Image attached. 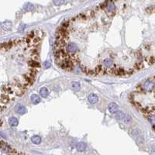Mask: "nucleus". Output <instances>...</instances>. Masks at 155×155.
I'll use <instances>...</instances> for the list:
<instances>
[{
	"mask_svg": "<svg viewBox=\"0 0 155 155\" xmlns=\"http://www.w3.org/2000/svg\"><path fill=\"white\" fill-rule=\"evenodd\" d=\"M154 81H155V76H154Z\"/></svg>",
	"mask_w": 155,
	"mask_h": 155,
	"instance_id": "cd10ccee",
	"label": "nucleus"
},
{
	"mask_svg": "<svg viewBox=\"0 0 155 155\" xmlns=\"http://www.w3.org/2000/svg\"><path fill=\"white\" fill-rule=\"evenodd\" d=\"M9 123L10 124V126L12 127H17L18 124H19V121H18L17 118L12 116L9 119Z\"/></svg>",
	"mask_w": 155,
	"mask_h": 155,
	"instance_id": "f8f14e48",
	"label": "nucleus"
},
{
	"mask_svg": "<svg viewBox=\"0 0 155 155\" xmlns=\"http://www.w3.org/2000/svg\"><path fill=\"white\" fill-rule=\"evenodd\" d=\"M143 65H144V62L143 61H139L137 63H136L134 65V71H138L140 70H141L143 68Z\"/></svg>",
	"mask_w": 155,
	"mask_h": 155,
	"instance_id": "9d476101",
	"label": "nucleus"
},
{
	"mask_svg": "<svg viewBox=\"0 0 155 155\" xmlns=\"http://www.w3.org/2000/svg\"><path fill=\"white\" fill-rule=\"evenodd\" d=\"M28 64L30 66L31 68H40V62L36 60H34L32 59L31 61H29L28 62Z\"/></svg>",
	"mask_w": 155,
	"mask_h": 155,
	"instance_id": "9b49d317",
	"label": "nucleus"
},
{
	"mask_svg": "<svg viewBox=\"0 0 155 155\" xmlns=\"http://www.w3.org/2000/svg\"><path fill=\"white\" fill-rule=\"evenodd\" d=\"M102 64L105 66L106 68H110L113 65V61L109 58H106L102 61Z\"/></svg>",
	"mask_w": 155,
	"mask_h": 155,
	"instance_id": "dca6fc26",
	"label": "nucleus"
},
{
	"mask_svg": "<svg viewBox=\"0 0 155 155\" xmlns=\"http://www.w3.org/2000/svg\"><path fill=\"white\" fill-rule=\"evenodd\" d=\"M115 114L116 116V118L118 120H124L125 118H126V116H127L126 114H125L123 112H122V111H117Z\"/></svg>",
	"mask_w": 155,
	"mask_h": 155,
	"instance_id": "2eb2a0df",
	"label": "nucleus"
},
{
	"mask_svg": "<svg viewBox=\"0 0 155 155\" xmlns=\"http://www.w3.org/2000/svg\"><path fill=\"white\" fill-rule=\"evenodd\" d=\"M149 120H150V122L151 123H152L153 125H155V116H154V115H150V116H149Z\"/></svg>",
	"mask_w": 155,
	"mask_h": 155,
	"instance_id": "b1692460",
	"label": "nucleus"
},
{
	"mask_svg": "<svg viewBox=\"0 0 155 155\" xmlns=\"http://www.w3.org/2000/svg\"><path fill=\"white\" fill-rule=\"evenodd\" d=\"M109 111L110 113H116L118 111V106L115 102H111L109 105Z\"/></svg>",
	"mask_w": 155,
	"mask_h": 155,
	"instance_id": "6e6552de",
	"label": "nucleus"
},
{
	"mask_svg": "<svg viewBox=\"0 0 155 155\" xmlns=\"http://www.w3.org/2000/svg\"><path fill=\"white\" fill-rule=\"evenodd\" d=\"M30 100H31L32 103H34V104H37V103H39L40 102V98L39 95L34 94L30 96Z\"/></svg>",
	"mask_w": 155,
	"mask_h": 155,
	"instance_id": "4468645a",
	"label": "nucleus"
},
{
	"mask_svg": "<svg viewBox=\"0 0 155 155\" xmlns=\"http://www.w3.org/2000/svg\"><path fill=\"white\" fill-rule=\"evenodd\" d=\"M24 9L27 11H31L34 9V6L32 4H29V3H27V4L24 6Z\"/></svg>",
	"mask_w": 155,
	"mask_h": 155,
	"instance_id": "4be33fe9",
	"label": "nucleus"
},
{
	"mask_svg": "<svg viewBox=\"0 0 155 155\" xmlns=\"http://www.w3.org/2000/svg\"><path fill=\"white\" fill-rule=\"evenodd\" d=\"M50 65H51V64H50V63L49 61H45V62H44V64H43V66H44V67H45L46 68H49L50 67Z\"/></svg>",
	"mask_w": 155,
	"mask_h": 155,
	"instance_id": "a878e982",
	"label": "nucleus"
},
{
	"mask_svg": "<svg viewBox=\"0 0 155 155\" xmlns=\"http://www.w3.org/2000/svg\"><path fill=\"white\" fill-rule=\"evenodd\" d=\"M78 46L74 43H70L67 45V51L70 54H75L78 50Z\"/></svg>",
	"mask_w": 155,
	"mask_h": 155,
	"instance_id": "20e7f679",
	"label": "nucleus"
},
{
	"mask_svg": "<svg viewBox=\"0 0 155 155\" xmlns=\"http://www.w3.org/2000/svg\"><path fill=\"white\" fill-rule=\"evenodd\" d=\"M155 85V82L152 80H147V82L143 85V88L146 91H150L151 89H153Z\"/></svg>",
	"mask_w": 155,
	"mask_h": 155,
	"instance_id": "7ed1b4c3",
	"label": "nucleus"
},
{
	"mask_svg": "<svg viewBox=\"0 0 155 155\" xmlns=\"http://www.w3.org/2000/svg\"><path fill=\"white\" fill-rule=\"evenodd\" d=\"M154 92H155V91H154Z\"/></svg>",
	"mask_w": 155,
	"mask_h": 155,
	"instance_id": "c85d7f7f",
	"label": "nucleus"
},
{
	"mask_svg": "<svg viewBox=\"0 0 155 155\" xmlns=\"http://www.w3.org/2000/svg\"><path fill=\"white\" fill-rule=\"evenodd\" d=\"M130 134L137 142L141 143L143 142V136L141 135V133L138 129H131L130 130Z\"/></svg>",
	"mask_w": 155,
	"mask_h": 155,
	"instance_id": "f257e3e1",
	"label": "nucleus"
},
{
	"mask_svg": "<svg viewBox=\"0 0 155 155\" xmlns=\"http://www.w3.org/2000/svg\"><path fill=\"white\" fill-rule=\"evenodd\" d=\"M71 87H72V88L75 91H79L80 90V88H81V85H80L79 82H72Z\"/></svg>",
	"mask_w": 155,
	"mask_h": 155,
	"instance_id": "a211bd4d",
	"label": "nucleus"
},
{
	"mask_svg": "<svg viewBox=\"0 0 155 155\" xmlns=\"http://www.w3.org/2000/svg\"><path fill=\"white\" fill-rule=\"evenodd\" d=\"M11 98L8 95L6 94H2V96H1V105H6L10 101Z\"/></svg>",
	"mask_w": 155,
	"mask_h": 155,
	"instance_id": "1a4fd4ad",
	"label": "nucleus"
},
{
	"mask_svg": "<svg viewBox=\"0 0 155 155\" xmlns=\"http://www.w3.org/2000/svg\"><path fill=\"white\" fill-rule=\"evenodd\" d=\"M15 110L18 114H20V115H23L26 113L27 112V109L25 106H22V105H16V108H15Z\"/></svg>",
	"mask_w": 155,
	"mask_h": 155,
	"instance_id": "39448f33",
	"label": "nucleus"
},
{
	"mask_svg": "<svg viewBox=\"0 0 155 155\" xmlns=\"http://www.w3.org/2000/svg\"><path fill=\"white\" fill-rule=\"evenodd\" d=\"M64 2V0H54V5L56 6H61V4H63Z\"/></svg>",
	"mask_w": 155,
	"mask_h": 155,
	"instance_id": "5701e85b",
	"label": "nucleus"
},
{
	"mask_svg": "<svg viewBox=\"0 0 155 155\" xmlns=\"http://www.w3.org/2000/svg\"><path fill=\"white\" fill-rule=\"evenodd\" d=\"M40 94L43 98H47L49 95V91L46 87H43L40 88Z\"/></svg>",
	"mask_w": 155,
	"mask_h": 155,
	"instance_id": "ddd939ff",
	"label": "nucleus"
},
{
	"mask_svg": "<svg viewBox=\"0 0 155 155\" xmlns=\"http://www.w3.org/2000/svg\"><path fill=\"white\" fill-rule=\"evenodd\" d=\"M2 27L4 29H9L11 28V23L10 22H4L2 24Z\"/></svg>",
	"mask_w": 155,
	"mask_h": 155,
	"instance_id": "6ab92c4d",
	"label": "nucleus"
},
{
	"mask_svg": "<svg viewBox=\"0 0 155 155\" xmlns=\"http://www.w3.org/2000/svg\"><path fill=\"white\" fill-rule=\"evenodd\" d=\"M86 148H87V145H86V143L85 142L80 141L78 143H77L76 149L78 151H84V150H86Z\"/></svg>",
	"mask_w": 155,
	"mask_h": 155,
	"instance_id": "0eeeda50",
	"label": "nucleus"
},
{
	"mask_svg": "<svg viewBox=\"0 0 155 155\" xmlns=\"http://www.w3.org/2000/svg\"><path fill=\"white\" fill-rule=\"evenodd\" d=\"M146 12L147 13H155V6H150L148 8L146 9Z\"/></svg>",
	"mask_w": 155,
	"mask_h": 155,
	"instance_id": "aec40b11",
	"label": "nucleus"
},
{
	"mask_svg": "<svg viewBox=\"0 0 155 155\" xmlns=\"http://www.w3.org/2000/svg\"><path fill=\"white\" fill-rule=\"evenodd\" d=\"M88 102L91 103V104H95V103L98 102L99 98L95 94L92 93V94H90L89 95H88Z\"/></svg>",
	"mask_w": 155,
	"mask_h": 155,
	"instance_id": "423d86ee",
	"label": "nucleus"
},
{
	"mask_svg": "<svg viewBox=\"0 0 155 155\" xmlns=\"http://www.w3.org/2000/svg\"><path fill=\"white\" fill-rule=\"evenodd\" d=\"M109 1H111V2H116V1H118V0H109Z\"/></svg>",
	"mask_w": 155,
	"mask_h": 155,
	"instance_id": "bb28decb",
	"label": "nucleus"
},
{
	"mask_svg": "<svg viewBox=\"0 0 155 155\" xmlns=\"http://www.w3.org/2000/svg\"><path fill=\"white\" fill-rule=\"evenodd\" d=\"M31 141L34 143V144H39L41 142V138L39 136H32L31 138Z\"/></svg>",
	"mask_w": 155,
	"mask_h": 155,
	"instance_id": "f3484780",
	"label": "nucleus"
},
{
	"mask_svg": "<svg viewBox=\"0 0 155 155\" xmlns=\"http://www.w3.org/2000/svg\"><path fill=\"white\" fill-rule=\"evenodd\" d=\"M147 63H148L150 65L154 64L155 63V57H154V56H152V57H149L148 59H147Z\"/></svg>",
	"mask_w": 155,
	"mask_h": 155,
	"instance_id": "412c9836",
	"label": "nucleus"
},
{
	"mask_svg": "<svg viewBox=\"0 0 155 155\" xmlns=\"http://www.w3.org/2000/svg\"><path fill=\"white\" fill-rule=\"evenodd\" d=\"M21 41L20 40H12V41H9V42H6V43H2V50H8L9 49H11L12 47H13L14 46L17 45L18 43H20Z\"/></svg>",
	"mask_w": 155,
	"mask_h": 155,
	"instance_id": "f03ea898",
	"label": "nucleus"
},
{
	"mask_svg": "<svg viewBox=\"0 0 155 155\" xmlns=\"http://www.w3.org/2000/svg\"><path fill=\"white\" fill-rule=\"evenodd\" d=\"M123 121H124L126 123H130V122H131V117L127 116H126V118H125V120H124Z\"/></svg>",
	"mask_w": 155,
	"mask_h": 155,
	"instance_id": "393cba45",
	"label": "nucleus"
}]
</instances>
